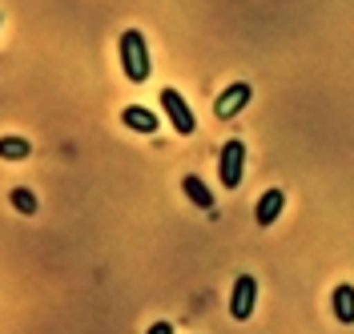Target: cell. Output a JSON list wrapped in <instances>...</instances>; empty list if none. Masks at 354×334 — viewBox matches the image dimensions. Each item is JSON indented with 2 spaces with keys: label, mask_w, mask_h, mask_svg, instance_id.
Listing matches in <instances>:
<instances>
[{
  "label": "cell",
  "mask_w": 354,
  "mask_h": 334,
  "mask_svg": "<svg viewBox=\"0 0 354 334\" xmlns=\"http://www.w3.org/2000/svg\"><path fill=\"white\" fill-rule=\"evenodd\" d=\"M254 306H258V282H254L250 274H242V278L234 282V294H230V314H234L238 322H245V318L254 314Z\"/></svg>",
  "instance_id": "cell-4"
},
{
  "label": "cell",
  "mask_w": 354,
  "mask_h": 334,
  "mask_svg": "<svg viewBox=\"0 0 354 334\" xmlns=\"http://www.w3.org/2000/svg\"><path fill=\"white\" fill-rule=\"evenodd\" d=\"M181 189H185V198L194 201L198 210H205V214L214 210V198H209V189H205V181H201V178H194V174H185V181H181Z\"/></svg>",
  "instance_id": "cell-9"
},
{
  "label": "cell",
  "mask_w": 354,
  "mask_h": 334,
  "mask_svg": "<svg viewBox=\"0 0 354 334\" xmlns=\"http://www.w3.org/2000/svg\"><path fill=\"white\" fill-rule=\"evenodd\" d=\"M28 154H32V145L24 137H0V157L4 161H24Z\"/></svg>",
  "instance_id": "cell-10"
},
{
  "label": "cell",
  "mask_w": 354,
  "mask_h": 334,
  "mask_svg": "<svg viewBox=\"0 0 354 334\" xmlns=\"http://www.w3.org/2000/svg\"><path fill=\"white\" fill-rule=\"evenodd\" d=\"M282 210H286V194H282V189H266L262 198H258V210H254V218H258V225H274Z\"/></svg>",
  "instance_id": "cell-6"
},
{
  "label": "cell",
  "mask_w": 354,
  "mask_h": 334,
  "mask_svg": "<svg viewBox=\"0 0 354 334\" xmlns=\"http://www.w3.org/2000/svg\"><path fill=\"white\" fill-rule=\"evenodd\" d=\"M0 21H4V12H0Z\"/></svg>",
  "instance_id": "cell-13"
},
{
  "label": "cell",
  "mask_w": 354,
  "mask_h": 334,
  "mask_svg": "<svg viewBox=\"0 0 354 334\" xmlns=\"http://www.w3.org/2000/svg\"><path fill=\"white\" fill-rule=\"evenodd\" d=\"M242 165H245V145L242 141H225V149H221V165H218L221 185H225V189H238V185H242Z\"/></svg>",
  "instance_id": "cell-3"
},
{
  "label": "cell",
  "mask_w": 354,
  "mask_h": 334,
  "mask_svg": "<svg viewBox=\"0 0 354 334\" xmlns=\"http://www.w3.org/2000/svg\"><path fill=\"white\" fill-rule=\"evenodd\" d=\"M149 334H174V326H169V322H153V326H149Z\"/></svg>",
  "instance_id": "cell-12"
},
{
  "label": "cell",
  "mask_w": 354,
  "mask_h": 334,
  "mask_svg": "<svg viewBox=\"0 0 354 334\" xmlns=\"http://www.w3.org/2000/svg\"><path fill=\"white\" fill-rule=\"evenodd\" d=\"M161 109H165V117L174 121V129L181 137H189L194 129H198V117H194V109L185 105V97L177 89H161Z\"/></svg>",
  "instance_id": "cell-2"
},
{
  "label": "cell",
  "mask_w": 354,
  "mask_h": 334,
  "mask_svg": "<svg viewBox=\"0 0 354 334\" xmlns=\"http://www.w3.org/2000/svg\"><path fill=\"white\" fill-rule=\"evenodd\" d=\"M121 121L129 125V129H137V133H157V113L153 109H145V105H129V109L121 113Z\"/></svg>",
  "instance_id": "cell-7"
},
{
  "label": "cell",
  "mask_w": 354,
  "mask_h": 334,
  "mask_svg": "<svg viewBox=\"0 0 354 334\" xmlns=\"http://www.w3.org/2000/svg\"><path fill=\"white\" fill-rule=\"evenodd\" d=\"M8 201L21 210L24 218H32V214H37V194H32V189H24V185H17V189L8 194Z\"/></svg>",
  "instance_id": "cell-11"
},
{
  "label": "cell",
  "mask_w": 354,
  "mask_h": 334,
  "mask_svg": "<svg viewBox=\"0 0 354 334\" xmlns=\"http://www.w3.org/2000/svg\"><path fill=\"white\" fill-rule=\"evenodd\" d=\"M250 97H254V89L245 85V81H238V85H230V89L218 97V105H214V113H218L221 121H230V117H238V113L250 105Z\"/></svg>",
  "instance_id": "cell-5"
},
{
  "label": "cell",
  "mask_w": 354,
  "mask_h": 334,
  "mask_svg": "<svg viewBox=\"0 0 354 334\" xmlns=\"http://www.w3.org/2000/svg\"><path fill=\"white\" fill-rule=\"evenodd\" d=\"M121 68L133 85L149 81V48H145V37L137 28H125L121 33Z\"/></svg>",
  "instance_id": "cell-1"
},
{
  "label": "cell",
  "mask_w": 354,
  "mask_h": 334,
  "mask_svg": "<svg viewBox=\"0 0 354 334\" xmlns=\"http://www.w3.org/2000/svg\"><path fill=\"white\" fill-rule=\"evenodd\" d=\"M330 302H334V318L351 326V322H354V286H351V282H342V286H334Z\"/></svg>",
  "instance_id": "cell-8"
}]
</instances>
